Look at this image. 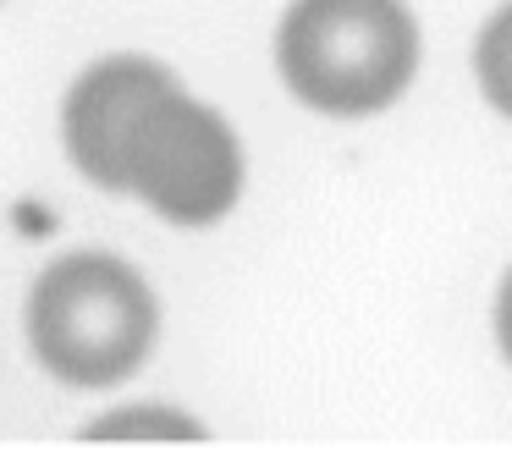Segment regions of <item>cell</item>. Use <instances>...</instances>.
Masks as SVG:
<instances>
[{
	"mask_svg": "<svg viewBox=\"0 0 512 468\" xmlns=\"http://www.w3.org/2000/svg\"><path fill=\"white\" fill-rule=\"evenodd\" d=\"M474 72H479V89H485V100L512 122V0L501 6L496 17H490L485 28H479Z\"/></svg>",
	"mask_w": 512,
	"mask_h": 468,
	"instance_id": "cell-5",
	"label": "cell"
},
{
	"mask_svg": "<svg viewBox=\"0 0 512 468\" xmlns=\"http://www.w3.org/2000/svg\"><path fill=\"white\" fill-rule=\"evenodd\" d=\"M496 342H501V353H507V364H512V270H507L501 298H496Z\"/></svg>",
	"mask_w": 512,
	"mask_h": 468,
	"instance_id": "cell-6",
	"label": "cell"
},
{
	"mask_svg": "<svg viewBox=\"0 0 512 468\" xmlns=\"http://www.w3.org/2000/svg\"><path fill=\"white\" fill-rule=\"evenodd\" d=\"M204 424L177 408H116L89 424V441H199Z\"/></svg>",
	"mask_w": 512,
	"mask_h": 468,
	"instance_id": "cell-4",
	"label": "cell"
},
{
	"mask_svg": "<svg viewBox=\"0 0 512 468\" xmlns=\"http://www.w3.org/2000/svg\"><path fill=\"white\" fill-rule=\"evenodd\" d=\"M276 67L325 116H375L413 83L419 28L402 0H292Z\"/></svg>",
	"mask_w": 512,
	"mask_h": 468,
	"instance_id": "cell-2",
	"label": "cell"
},
{
	"mask_svg": "<svg viewBox=\"0 0 512 468\" xmlns=\"http://www.w3.org/2000/svg\"><path fill=\"white\" fill-rule=\"evenodd\" d=\"M67 155L94 188L133 193L171 226H210L243 193V149L221 111L182 94L160 61L105 56L61 105Z\"/></svg>",
	"mask_w": 512,
	"mask_h": 468,
	"instance_id": "cell-1",
	"label": "cell"
},
{
	"mask_svg": "<svg viewBox=\"0 0 512 468\" xmlns=\"http://www.w3.org/2000/svg\"><path fill=\"white\" fill-rule=\"evenodd\" d=\"M155 292L111 254H67L28 292V347L56 380L100 391L155 347Z\"/></svg>",
	"mask_w": 512,
	"mask_h": 468,
	"instance_id": "cell-3",
	"label": "cell"
}]
</instances>
